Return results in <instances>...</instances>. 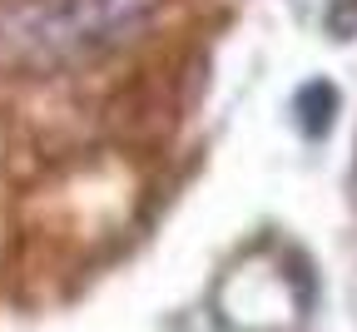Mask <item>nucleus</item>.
Returning <instances> with one entry per match:
<instances>
[{
	"mask_svg": "<svg viewBox=\"0 0 357 332\" xmlns=\"http://www.w3.org/2000/svg\"><path fill=\"white\" fill-rule=\"evenodd\" d=\"M164 0H0V75L50 80L95 65L159 15Z\"/></svg>",
	"mask_w": 357,
	"mask_h": 332,
	"instance_id": "nucleus-1",
	"label": "nucleus"
},
{
	"mask_svg": "<svg viewBox=\"0 0 357 332\" xmlns=\"http://www.w3.org/2000/svg\"><path fill=\"white\" fill-rule=\"evenodd\" d=\"M293 114H298V129H303L307 139L328 134V129H333V114H337V89L323 84V80L303 84V89H298V100H293Z\"/></svg>",
	"mask_w": 357,
	"mask_h": 332,
	"instance_id": "nucleus-2",
	"label": "nucleus"
}]
</instances>
